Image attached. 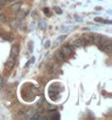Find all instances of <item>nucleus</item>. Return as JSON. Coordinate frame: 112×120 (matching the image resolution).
<instances>
[{"instance_id":"4","label":"nucleus","mask_w":112,"mask_h":120,"mask_svg":"<svg viewBox=\"0 0 112 120\" xmlns=\"http://www.w3.org/2000/svg\"><path fill=\"white\" fill-rule=\"evenodd\" d=\"M14 62H16V61H14V58H12V57H10L9 58V60H8V61H7V68H8V69H11V68H12L13 66H14Z\"/></svg>"},{"instance_id":"17","label":"nucleus","mask_w":112,"mask_h":120,"mask_svg":"<svg viewBox=\"0 0 112 120\" xmlns=\"http://www.w3.org/2000/svg\"><path fill=\"white\" fill-rule=\"evenodd\" d=\"M1 6H2V2H1V0H0V9H1Z\"/></svg>"},{"instance_id":"14","label":"nucleus","mask_w":112,"mask_h":120,"mask_svg":"<svg viewBox=\"0 0 112 120\" xmlns=\"http://www.w3.org/2000/svg\"><path fill=\"white\" fill-rule=\"evenodd\" d=\"M34 61H35V60H34V58H31V60H30L29 62H30V64H31V63H33L34 62Z\"/></svg>"},{"instance_id":"18","label":"nucleus","mask_w":112,"mask_h":120,"mask_svg":"<svg viewBox=\"0 0 112 120\" xmlns=\"http://www.w3.org/2000/svg\"><path fill=\"white\" fill-rule=\"evenodd\" d=\"M6 1L7 2H9V1H12V0H6Z\"/></svg>"},{"instance_id":"9","label":"nucleus","mask_w":112,"mask_h":120,"mask_svg":"<svg viewBox=\"0 0 112 120\" xmlns=\"http://www.w3.org/2000/svg\"><path fill=\"white\" fill-rule=\"evenodd\" d=\"M52 118H54V119H58V118H59V115H56V114H53L51 116Z\"/></svg>"},{"instance_id":"10","label":"nucleus","mask_w":112,"mask_h":120,"mask_svg":"<svg viewBox=\"0 0 112 120\" xmlns=\"http://www.w3.org/2000/svg\"><path fill=\"white\" fill-rule=\"evenodd\" d=\"M18 24H19V21H13L12 22V26H18Z\"/></svg>"},{"instance_id":"1","label":"nucleus","mask_w":112,"mask_h":120,"mask_svg":"<svg viewBox=\"0 0 112 120\" xmlns=\"http://www.w3.org/2000/svg\"><path fill=\"white\" fill-rule=\"evenodd\" d=\"M61 51L63 52V55L64 56H71V54H73V47H71V45H65V46H63L61 49Z\"/></svg>"},{"instance_id":"16","label":"nucleus","mask_w":112,"mask_h":120,"mask_svg":"<svg viewBox=\"0 0 112 120\" xmlns=\"http://www.w3.org/2000/svg\"><path fill=\"white\" fill-rule=\"evenodd\" d=\"M64 38H65V36H61V37L58 38V41H62V39H64Z\"/></svg>"},{"instance_id":"6","label":"nucleus","mask_w":112,"mask_h":120,"mask_svg":"<svg viewBox=\"0 0 112 120\" xmlns=\"http://www.w3.org/2000/svg\"><path fill=\"white\" fill-rule=\"evenodd\" d=\"M55 56H56V58H57V59L59 60V61H64V60H65V56H64V55H63V52H62L61 50H59V51H57Z\"/></svg>"},{"instance_id":"15","label":"nucleus","mask_w":112,"mask_h":120,"mask_svg":"<svg viewBox=\"0 0 112 120\" xmlns=\"http://www.w3.org/2000/svg\"><path fill=\"white\" fill-rule=\"evenodd\" d=\"M48 46H50V41H47V43H46V44H45V47H46V48H47Z\"/></svg>"},{"instance_id":"8","label":"nucleus","mask_w":112,"mask_h":120,"mask_svg":"<svg viewBox=\"0 0 112 120\" xmlns=\"http://www.w3.org/2000/svg\"><path fill=\"white\" fill-rule=\"evenodd\" d=\"M12 9H13V11H19L20 10V3H16V4H13Z\"/></svg>"},{"instance_id":"11","label":"nucleus","mask_w":112,"mask_h":120,"mask_svg":"<svg viewBox=\"0 0 112 120\" xmlns=\"http://www.w3.org/2000/svg\"><path fill=\"white\" fill-rule=\"evenodd\" d=\"M4 20H6V19H4V16H3V15H0V23L4 22Z\"/></svg>"},{"instance_id":"3","label":"nucleus","mask_w":112,"mask_h":120,"mask_svg":"<svg viewBox=\"0 0 112 120\" xmlns=\"http://www.w3.org/2000/svg\"><path fill=\"white\" fill-rule=\"evenodd\" d=\"M18 54H19V47L18 46H13L12 47V49H11V54H10V57H12V58H14V57H17L18 56Z\"/></svg>"},{"instance_id":"5","label":"nucleus","mask_w":112,"mask_h":120,"mask_svg":"<svg viewBox=\"0 0 112 120\" xmlns=\"http://www.w3.org/2000/svg\"><path fill=\"white\" fill-rule=\"evenodd\" d=\"M83 39H85L86 41H93V34H83Z\"/></svg>"},{"instance_id":"13","label":"nucleus","mask_w":112,"mask_h":120,"mask_svg":"<svg viewBox=\"0 0 112 120\" xmlns=\"http://www.w3.org/2000/svg\"><path fill=\"white\" fill-rule=\"evenodd\" d=\"M55 11H56L57 13H62V10L59 9V8H55Z\"/></svg>"},{"instance_id":"2","label":"nucleus","mask_w":112,"mask_h":120,"mask_svg":"<svg viewBox=\"0 0 112 120\" xmlns=\"http://www.w3.org/2000/svg\"><path fill=\"white\" fill-rule=\"evenodd\" d=\"M85 44H86V41L83 39V38H80V39H75V41H71L69 45L71 47H83V46H85Z\"/></svg>"},{"instance_id":"7","label":"nucleus","mask_w":112,"mask_h":120,"mask_svg":"<svg viewBox=\"0 0 112 120\" xmlns=\"http://www.w3.org/2000/svg\"><path fill=\"white\" fill-rule=\"evenodd\" d=\"M95 21H97V22H101V23H111L110 21H108V20H103V19H100V18H96L95 19Z\"/></svg>"},{"instance_id":"12","label":"nucleus","mask_w":112,"mask_h":120,"mask_svg":"<svg viewBox=\"0 0 112 120\" xmlns=\"http://www.w3.org/2000/svg\"><path fill=\"white\" fill-rule=\"evenodd\" d=\"M44 13H45V14H48V13H50V9L45 8V9H44Z\"/></svg>"}]
</instances>
